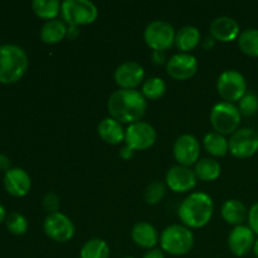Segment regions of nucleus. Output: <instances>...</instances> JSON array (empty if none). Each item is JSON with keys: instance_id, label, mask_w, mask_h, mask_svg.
<instances>
[{"instance_id": "nucleus-1", "label": "nucleus", "mask_w": 258, "mask_h": 258, "mask_svg": "<svg viewBox=\"0 0 258 258\" xmlns=\"http://www.w3.org/2000/svg\"><path fill=\"white\" fill-rule=\"evenodd\" d=\"M148 108V101L139 90L113 91L107 100L110 117L121 123H135L143 121Z\"/></svg>"}, {"instance_id": "nucleus-2", "label": "nucleus", "mask_w": 258, "mask_h": 258, "mask_svg": "<svg viewBox=\"0 0 258 258\" xmlns=\"http://www.w3.org/2000/svg\"><path fill=\"white\" fill-rule=\"evenodd\" d=\"M214 214V202L204 191H194L180 203L178 217L189 229H199L211 222Z\"/></svg>"}, {"instance_id": "nucleus-3", "label": "nucleus", "mask_w": 258, "mask_h": 258, "mask_svg": "<svg viewBox=\"0 0 258 258\" xmlns=\"http://www.w3.org/2000/svg\"><path fill=\"white\" fill-rule=\"evenodd\" d=\"M29 67V58L22 47L0 45V83L12 85L24 77Z\"/></svg>"}, {"instance_id": "nucleus-4", "label": "nucleus", "mask_w": 258, "mask_h": 258, "mask_svg": "<svg viewBox=\"0 0 258 258\" xmlns=\"http://www.w3.org/2000/svg\"><path fill=\"white\" fill-rule=\"evenodd\" d=\"M160 248L174 257L188 254L194 247V234L183 224H170L160 234Z\"/></svg>"}, {"instance_id": "nucleus-5", "label": "nucleus", "mask_w": 258, "mask_h": 258, "mask_svg": "<svg viewBox=\"0 0 258 258\" xmlns=\"http://www.w3.org/2000/svg\"><path fill=\"white\" fill-rule=\"evenodd\" d=\"M242 115L238 107L234 103L221 102L216 103L211 110L209 120L211 125L216 133L221 135H233L241 126Z\"/></svg>"}, {"instance_id": "nucleus-6", "label": "nucleus", "mask_w": 258, "mask_h": 258, "mask_svg": "<svg viewBox=\"0 0 258 258\" xmlns=\"http://www.w3.org/2000/svg\"><path fill=\"white\" fill-rule=\"evenodd\" d=\"M60 17L68 25L80 28L96 22L98 8L90 0H64L62 2Z\"/></svg>"}, {"instance_id": "nucleus-7", "label": "nucleus", "mask_w": 258, "mask_h": 258, "mask_svg": "<svg viewBox=\"0 0 258 258\" xmlns=\"http://www.w3.org/2000/svg\"><path fill=\"white\" fill-rule=\"evenodd\" d=\"M176 30L166 20H153L144 30V40L146 45L155 50L165 52L175 45Z\"/></svg>"}, {"instance_id": "nucleus-8", "label": "nucleus", "mask_w": 258, "mask_h": 258, "mask_svg": "<svg viewBox=\"0 0 258 258\" xmlns=\"http://www.w3.org/2000/svg\"><path fill=\"white\" fill-rule=\"evenodd\" d=\"M217 91L226 102H239L247 93V81L238 71L227 70L217 80Z\"/></svg>"}, {"instance_id": "nucleus-9", "label": "nucleus", "mask_w": 258, "mask_h": 258, "mask_svg": "<svg viewBox=\"0 0 258 258\" xmlns=\"http://www.w3.org/2000/svg\"><path fill=\"white\" fill-rule=\"evenodd\" d=\"M45 236L57 243H66L75 236L76 227L72 219L62 212L48 214L43 222Z\"/></svg>"}, {"instance_id": "nucleus-10", "label": "nucleus", "mask_w": 258, "mask_h": 258, "mask_svg": "<svg viewBox=\"0 0 258 258\" xmlns=\"http://www.w3.org/2000/svg\"><path fill=\"white\" fill-rule=\"evenodd\" d=\"M158 140V133L151 123L145 121L131 123L125 133V144L135 151H144L153 148Z\"/></svg>"}, {"instance_id": "nucleus-11", "label": "nucleus", "mask_w": 258, "mask_h": 258, "mask_svg": "<svg viewBox=\"0 0 258 258\" xmlns=\"http://www.w3.org/2000/svg\"><path fill=\"white\" fill-rule=\"evenodd\" d=\"M229 153L237 159H248L258 151V133L252 127H241L229 138Z\"/></svg>"}, {"instance_id": "nucleus-12", "label": "nucleus", "mask_w": 258, "mask_h": 258, "mask_svg": "<svg viewBox=\"0 0 258 258\" xmlns=\"http://www.w3.org/2000/svg\"><path fill=\"white\" fill-rule=\"evenodd\" d=\"M173 154L178 165H196L201 158V143L191 134H183L175 140L173 146Z\"/></svg>"}, {"instance_id": "nucleus-13", "label": "nucleus", "mask_w": 258, "mask_h": 258, "mask_svg": "<svg viewBox=\"0 0 258 258\" xmlns=\"http://www.w3.org/2000/svg\"><path fill=\"white\" fill-rule=\"evenodd\" d=\"M166 73L178 81H186L197 75L199 68L198 59L190 53H176L171 55L165 64Z\"/></svg>"}, {"instance_id": "nucleus-14", "label": "nucleus", "mask_w": 258, "mask_h": 258, "mask_svg": "<svg viewBox=\"0 0 258 258\" xmlns=\"http://www.w3.org/2000/svg\"><path fill=\"white\" fill-rule=\"evenodd\" d=\"M115 83L122 90H138L145 81V70L135 60H125L113 73Z\"/></svg>"}, {"instance_id": "nucleus-15", "label": "nucleus", "mask_w": 258, "mask_h": 258, "mask_svg": "<svg viewBox=\"0 0 258 258\" xmlns=\"http://www.w3.org/2000/svg\"><path fill=\"white\" fill-rule=\"evenodd\" d=\"M196 173L191 168L183 165L171 166L165 175V185L174 193H186L196 188Z\"/></svg>"}, {"instance_id": "nucleus-16", "label": "nucleus", "mask_w": 258, "mask_h": 258, "mask_svg": "<svg viewBox=\"0 0 258 258\" xmlns=\"http://www.w3.org/2000/svg\"><path fill=\"white\" fill-rule=\"evenodd\" d=\"M228 248L231 253L236 257H244L253 251L254 247V233L248 226H238L234 227L229 233Z\"/></svg>"}, {"instance_id": "nucleus-17", "label": "nucleus", "mask_w": 258, "mask_h": 258, "mask_svg": "<svg viewBox=\"0 0 258 258\" xmlns=\"http://www.w3.org/2000/svg\"><path fill=\"white\" fill-rule=\"evenodd\" d=\"M4 188L10 196L23 198L32 188V179L24 169L12 168L4 175Z\"/></svg>"}, {"instance_id": "nucleus-18", "label": "nucleus", "mask_w": 258, "mask_h": 258, "mask_svg": "<svg viewBox=\"0 0 258 258\" xmlns=\"http://www.w3.org/2000/svg\"><path fill=\"white\" fill-rule=\"evenodd\" d=\"M209 32H211V37L216 40H219L222 43H229L238 39L239 34H241V28L236 19L227 17V15H222V17L216 18L211 23Z\"/></svg>"}, {"instance_id": "nucleus-19", "label": "nucleus", "mask_w": 258, "mask_h": 258, "mask_svg": "<svg viewBox=\"0 0 258 258\" xmlns=\"http://www.w3.org/2000/svg\"><path fill=\"white\" fill-rule=\"evenodd\" d=\"M131 239L138 247L144 249L155 248L160 241L158 229L149 222H139L131 229Z\"/></svg>"}, {"instance_id": "nucleus-20", "label": "nucleus", "mask_w": 258, "mask_h": 258, "mask_svg": "<svg viewBox=\"0 0 258 258\" xmlns=\"http://www.w3.org/2000/svg\"><path fill=\"white\" fill-rule=\"evenodd\" d=\"M125 133L126 128H123L122 123L110 116L101 120L97 125L98 136L108 145L115 146L125 143Z\"/></svg>"}, {"instance_id": "nucleus-21", "label": "nucleus", "mask_w": 258, "mask_h": 258, "mask_svg": "<svg viewBox=\"0 0 258 258\" xmlns=\"http://www.w3.org/2000/svg\"><path fill=\"white\" fill-rule=\"evenodd\" d=\"M221 216L223 221L229 226H243L248 217V209L238 199H227L222 204Z\"/></svg>"}, {"instance_id": "nucleus-22", "label": "nucleus", "mask_w": 258, "mask_h": 258, "mask_svg": "<svg viewBox=\"0 0 258 258\" xmlns=\"http://www.w3.org/2000/svg\"><path fill=\"white\" fill-rule=\"evenodd\" d=\"M68 24L63 19L48 20L42 25L39 37L45 44H57L67 38Z\"/></svg>"}, {"instance_id": "nucleus-23", "label": "nucleus", "mask_w": 258, "mask_h": 258, "mask_svg": "<svg viewBox=\"0 0 258 258\" xmlns=\"http://www.w3.org/2000/svg\"><path fill=\"white\" fill-rule=\"evenodd\" d=\"M201 30L194 25H185L176 30L175 47L180 50V53H190V50L196 49L201 44Z\"/></svg>"}, {"instance_id": "nucleus-24", "label": "nucleus", "mask_w": 258, "mask_h": 258, "mask_svg": "<svg viewBox=\"0 0 258 258\" xmlns=\"http://www.w3.org/2000/svg\"><path fill=\"white\" fill-rule=\"evenodd\" d=\"M194 173L198 180L214 181L221 176L222 166L219 161L213 158L199 159L198 163L194 165Z\"/></svg>"}, {"instance_id": "nucleus-25", "label": "nucleus", "mask_w": 258, "mask_h": 258, "mask_svg": "<svg viewBox=\"0 0 258 258\" xmlns=\"http://www.w3.org/2000/svg\"><path fill=\"white\" fill-rule=\"evenodd\" d=\"M203 146L208 154L214 158H223L229 153V141L226 136L212 131L204 135Z\"/></svg>"}, {"instance_id": "nucleus-26", "label": "nucleus", "mask_w": 258, "mask_h": 258, "mask_svg": "<svg viewBox=\"0 0 258 258\" xmlns=\"http://www.w3.org/2000/svg\"><path fill=\"white\" fill-rule=\"evenodd\" d=\"M32 9L40 19H57L62 10V3L59 0H34L32 2Z\"/></svg>"}, {"instance_id": "nucleus-27", "label": "nucleus", "mask_w": 258, "mask_h": 258, "mask_svg": "<svg viewBox=\"0 0 258 258\" xmlns=\"http://www.w3.org/2000/svg\"><path fill=\"white\" fill-rule=\"evenodd\" d=\"M110 246L101 238L88 239L80 251V258H110Z\"/></svg>"}, {"instance_id": "nucleus-28", "label": "nucleus", "mask_w": 258, "mask_h": 258, "mask_svg": "<svg viewBox=\"0 0 258 258\" xmlns=\"http://www.w3.org/2000/svg\"><path fill=\"white\" fill-rule=\"evenodd\" d=\"M238 47L248 57L258 58V29L257 28H248L239 34Z\"/></svg>"}, {"instance_id": "nucleus-29", "label": "nucleus", "mask_w": 258, "mask_h": 258, "mask_svg": "<svg viewBox=\"0 0 258 258\" xmlns=\"http://www.w3.org/2000/svg\"><path fill=\"white\" fill-rule=\"evenodd\" d=\"M166 92V83L160 77H150L141 85V93L146 100H159Z\"/></svg>"}, {"instance_id": "nucleus-30", "label": "nucleus", "mask_w": 258, "mask_h": 258, "mask_svg": "<svg viewBox=\"0 0 258 258\" xmlns=\"http://www.w3.org/2000/svg\"><path fill=\"white\" fill-rule=\"evenodd\" d=\"M166 193V185L163 181L155 180L149 184L144 190V199L149 206H156L164 199Z\"/></svg>"}, {"instance_id": "nucleus-31", "label": "nucleus", "mask_w": 258, "mask_h": 258, "mask_svg": "<svg viewBox=\"0 0 258 258\" xmlns=\"http://www.w3.org/2000/svg\"><path fill=\"white\" fill-rule=\"evenodd\" d=\"M5 224H7L8 231L14 236H23L27 233L28 231V221L22 213H10L5 219Z\"/></svg>"}, {"instance_id": "nucleus-32", "label": "nucleus", "mask_w": 258, "mask_h": 258, "mask_svg": "<svg viewBox=\"0 0 258 258\" xmlns=\"http://www.w3.org/2000/svg\"><path fill=\"white\" fill-rule=\"evenodd\" d=\"M238 110L242 116L251 117L258 112V96L253 92H247L238 102Z\"/></svg>"}, {"instance_id": "nucleus-33", "label": "nucleus", "mask_w": 258, "mask_h": 258, "mask_svg": "<svg viewBox=\"0 0 258 258\" xmlns=\"http://www.w3.org/2000/svg\"><path fill=\"white\" fill-rule=\"evenodd\" d=\"M42 206L45 211L48 212V214L57 213L59 212L60 207V199L59 197L55 193L50 191V193H47L42 199Z\"/></svg>"}, {"instance_id": "nucleus-34", "label": "nucleus", "mask_w": 258, "mask_h": 258, "mask_svg": "<svg viewBox=\"0 0 258 258\" xmlns=\"http://www.w3.org/2000/svg\"><path fill=\"white\" fill-rule=\"evenodd\" d=\"M247 221H248V227L252 229V232L254 234H258V202L248 209Z\"/></svg>"}, {"instance_id": "nucleus-35", "label": "nucleus", "mask_w": 258, "mask_h": 258, "mask_svg": "<svg viewBox=\"0 0 258 258\" xmlns=\"http://www.w3.org/2000/svg\"><path fill=\"white\" fill-rule=\"evenodd\" d=\"M151 58H153V62L155 63V64H166V62H168L169 58L166 57V53L165 52H160V50H155V52H153V54H151Z\"/></svg>"}, {"instance_id": "nucleus-36", "label": "nucleus", "mask_w": 258, "mask_h": 258, "mask_svg": "<svg viewBox=\"0 0 258 258\" xmlns=\"http://www.w3.org/2000/svg\"><path fill=\"white\" fill-rule=\"evenodd\" d=\"M118 155H120V158H122L123 160H130V159H133L134 155H135V150H133L130 146H127L125 144V145L120 149Z\"/></svg>"}, {"instance_id": "nucleus-37", "label": "nucleus", "mask_w": 258, "mask_h": 258, "mask_svg": "<svg viewBox=\"0 0 258 258\" xmlns=\"http://www.w3.org/2000/svg\"><path fill=\"white\" fill-rule=\"evenodd\" d=\"M143 258H165V253L161 248H153V249H149L144 253Z\"/></svg>"}, {"instance_id": "nucleus-38", "label": "nucleus", "mask_w": 258, "mask_h": 258, "mask_svg": "<svg viewBox=\"0 0 258 258\" xmlns=\"http://www.w3.org/2000/svg\"><path fill=\"white\" fill-rule=\"evenodd\" d=\"M10 159L8 158L4 154H0V170H4L7 173L8 170H10Z\"/></svg>"}, {"instance_id": "nucleus-39", "label": "nucleus", "mask_w": 258, "mask_h": 258, "mask_svg": "<svg viewBox=\"0 0 258 258\" xmlns=\"http://www.w3.org/2000/svg\"><path fill=\"white\" fill-rule=\"evenodd\" d=\"M78 34H80L78 27H72V25H68V32H67L68 39H75Z\"/></svg>"}, {"instance_id": "nucleus-40", "label": "nucleus", "mask_w": 258, "mask_h": 258, "mask_svg": "<svg viewBox=\"0 0 258 258\" xmlns=\"http://www.w3.org/2000/svg\"><path fill=\"white\" fill-rule=\"evenodd\" d=\"M214 44H216V39L212 37H208L206 40L202 42V45H203L204 49H211V48L214 47Z\"/></svg>"}, {"instance_id": "nucleus-41", "label": "nucleus", "mask_w": 258, "mask_h": 258, "mask_svg": "<svg viewBox=\"0 0 258 258\" xmlns=\"http://www.w3.org/2000/svg\"><path fill=\"white\" fill-rule=\"evenodd\" d=\"M7 217L8 216H7V212H5V208L2 206V204H0V224H2L5 219H7Z\"/></svg>"}, {"instance_id": "nucleus-42", "label": "nucleus", "mask_w": 258, "mask_h": 258, "mask_svg": "<svg viewBox=\"0 0 258 258\" xmlns=\"http://www.w3.org/2000/svg\"><path fill=\"white\" fill-rule=\"evenodd\" d=\"M253 253H254V256H256V258H258V238L256 239V242H254Z\"/></svg>"}, {"instance_id": "nucleus-43", "label": "nucleus", "mask_w": 258, "mask_h": 258, "mask_svg": "<svg viewBox=\"0 0 258 258\" xmlns=\"http://www.w3.org/2000/svg\"><path fill=\"white\" fill-rule=\"evenodd\" d=\"M122 258H136V257H134V256H125V257H122Z\"/></svg>"}]
</instances>
